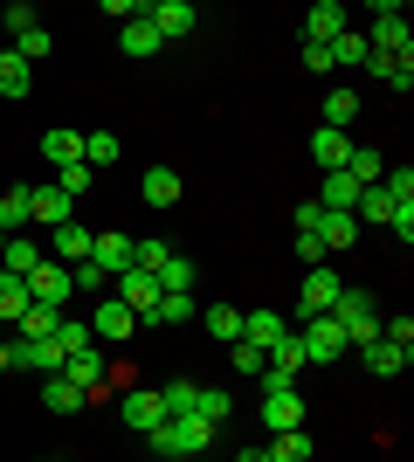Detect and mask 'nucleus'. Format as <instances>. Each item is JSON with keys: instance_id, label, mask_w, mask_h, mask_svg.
Returning <instances> with one entry per match:
<instances>
[{"instance_id": "nucleus-11", "label": "nucleus", "mask_w": 414, "mask_h": 462, "mask_svg": "<svg viewBox=\"0 0 414 462\" xmlns=\"http://www.w3.org/2000/svg\"><path fill=\"white\" fill-rule=\"evenodd\" d=\"M62 373H69V386H77L83 401L111 386V366H104V352H97V346H90V352H77V359H69V366H62Z\"/></svg>"}, {"instance_id": "nucleus-48", "label": "nucleus", "mask_w": 414, "mask_h": 462, "mask_svg": "<svg viewBox=\"0 0 414 462\" xmlns=\"http://www.w3.org/2000/svg\"><path fill=\"white\" fill-rule=\"evenodd\" d=\"M235 462H270V448H235Z\"/></svg>"}, {"instance_id": "nucleus-41", "label": "nucleus", "mask_w": 414, "mask_h": 462, "mask_svg": "<svg viewBox=\"0 0 414 462\" xmlns=\"http://www.w3.org/2000/svg\"><path fill=\"white\" fill-rule=\"evenodd\" d=\"M353 117H359V97L353 90H332V97H325V132H345Z\"/></svg>"}, {"instance_id": "nucleus-17", "label": "nucleus", "mask_w": 414, "mask_h": 462, "mask_svg": "<svg viewBox=\"0 0 414 462\" xmlns=\"http://www.w3.org/2000/svg\"><path fill=\"white\" fill-rule=\"evenodd\" d=\"M283 318H276V310H242V346H256V352H270L276 338H283Z\"/></svg>"}, {"instance_id": "nucleus-1", "label": "nucleus", "mask_w": 414, "mask_h": 462, "mask_svg": "<svg viewBox=\"0 0 414 462\" xmlns=\"http://www.w3.org/2000/svg\"><path fill=\"white\" fill-rule=\"evenodd\" d=\"M332 318H338V331H345V346H353V352H366L380 338V310H373L366 290H345V297L332 304Z\"/></svg>"}, {"instance_id": "nucleus-30", "label": "nucleus", "mask_w": 414, "mask_h": 462, "mask_svg": "<svg viewBox=\"0 0 414 462\" xmlns=\"http://www.w3.org/2000/svg\"><path fill=\"white\" fill-rule=\"evenodd\" d=\"M200 325H207V338L235 346V338H242V310L235 304H207V310H200Z\"/></svg>"}, {"instance_id": "nucleus-33", "label": "nucleus", "mask_w": 414, "mask_h": 462, "mask_svg": "<svg viewBox=\"0 0 414 462\" xmlns=\"http://www.w3.org/2000/svg\"><path fill=\"white\" fill-rule=\"evenodd\" d=\"M270 366L283 373V380H297V373L311 366V359H304V338H297V331H283V338L270 346Z\"/></svg>"}, {"instance_id": "nucleus-23", "label": "nucleus", "mask_w": 414, "mask_h": 462, "mask_svg": "<svg viewBox=\"0 0 414 462\" xmlns=\"http://www.w3.org/2000/svg\"><path fill=\"white\" fill-rule=\"evenodd\" d=\"M138 193H145L152 208H179V173H173V166H145V180H138Z\"/></svg>"}, {"instance_id": "nucleus-27", "label": "nucleus", "mask_w": 414, "mask_h": 462, "mask_svg": "<svg viewBox=\"0 0 414 462\" xmlns=\"http://www.w3.org/2000/svg\"><path fill=\"white\" fill-rule=\"evenodd\" d=\"M366 69H373V77L387 83L394 97H408V90H414V62H400V56H366Z\"/></svg>"}, {"instance_id": "nucleus-34", "label": "nucleus", "mask_w": 414, "mask_h": 462, "mask_svg": "<svg viewBox=\"0 0 414 462\" xmlns=\"http://www.w3.org/2000/svg\"><path fill=\"white\" fill-rule=\"evenodd\" d=\"M270 462H311V435H304V428H283V435H270Z\"/></svg>"}, {"instance_id": "nucleus-18", "label": "nucleus", "mask_w": 414, "mask_h": 462, "mask_svg": "<svg viewBox=\"0 0 414 462\" xmlns=\"http://www.w3.org/2000/svg\"><path fill=\"white\" fill-rule=\"evenodd\" d=\"M311 159L325 173H345V159H353V132H311Z\"/></svg>"}, {"instance_id": "nucleus-6", "label": "nucleus", "mask_w": 414, "mask_h": 462, "mask_svg": "<svg viewBox=\"0 0 414 462\" xmlns=\"http://www.w3.org/2000/svg\"><path fill=\"white\" fill-rule=\"evenodd\" d=\"M41 249H49V263H69V270H77V263H90V228H83V221H62V228L41 235Z\"/></svg>"}, {"instance_id": "nucleus-28", "label": "nucleus", "mask_w": 414, "mask_h": 462, "mask_svg": "<svg viewBox=\"0 0 414 462\" xmlns=\"http://www.w3.org/2000/svg\"><path fill=\"white\" fill-rule=\"evenodd\" d=\"M194 414L207 428H221L228 414H235V393H228V386H200V393H194Z\"/></svg>"}, {"instance_id": "nucleus-2", "label": "nucleus", "mask_w": 414, "mask_h": 462, "mask_svg": "<svg viewBox=\"0 0 414 462\" xmlns=\"http://www.w3.org/2000/svg\"><path fill=\"white\" fill-rule=\"evenodd\" d=\"M408 14H400L394 0H373V28H366V49H373V56H400L408 62Z\"/></svg>"}, {"instance_id": "nucleus-20", "label": "nucleus", "mask_w": 414, "mask_h": 462, "mask_svg": "<svg viewBox=\"0 0 414 462\" xmlns=\"http://www.w3.org/2000/svg\"><path fill=\"white\" fill-rule=\"evenodd\" d=\"M28 208H35V187H21V180H14V187L0 193V235H21V228H28Z\"/></svg>"}, {"instance_id": "nucleus-40", "label": "nucleus", "mask_w": 414, "mask_h": 462, "mask_svg": "<svg viewBox=\"0 0 414 462\" xmlns=\"http://www.w3.org/2000/svg\"><path fill=\"white\" fill-rule=\"evenodd\" d=\"M187 318H200V304H194V297H159L145 325H187Z\"/></svg>"}, {"instance_id": "nucleus-31", "label": "nucleus", "mask_w": 414, "mask_h": 462, "mask_svg": "<svg viewBox=\"0 0 414 462\" xmlns=\"http://www.w3.org/2000/svg\"><path fill=\"white\" fill-rule=\"evenodd\" d=\"M41 407H49V414H77L83 407V393L69 386V373H49V380H41Z\"/></svg>"}, {"instance_id": "nucleus-10", "label": "nucleus", "mask_w": 414, "mask_h": 462, "mask_svg": "<svg viewBox=\"0 0 414 462\" xmlns=\"http://www.w3.org/2000/svg\"><path fill=\"white\" fill-rule=\"evenodd\" d=\"M262 428H270V435H283V428H304V401H297V386H276V393H262Z\"/></svg>"}, {"instance_id": "nucleus-38", "label": "nucleus", "mask_w": 414, "mask_h": 462, "mask_svg": "<svg viewBox=\"0 0 414 462\" xmlns=\"http://www.w3.org/2000/svg\"><path fill=\"white\" fill-rule=\"evenodd\" d=\"M56 346H62V366H69V359H77V352H90L97 338H90V325H83V318H62V325H56Z\"/></svg>"}, {"instance_id": "nucleus-52", "label": "nucleus", "mask_w": 414, "mask_h": 462, "mask_svg": "<svg viewBox=\"0 0 414 462\" xmlns=\"http://www.w3.org/2000/svg\"><path fill=\"white\" fill-rule=\"evenodd\" d=\"M41 462H49V456H41Z\"/></svg>"}, {"instance_id": "nucleus-8", "label": "nucleus", "mask_w": 414, "mask_h": 462, "mask_svg": "<svg viewBox=\"0 0 414 462\" xmlns=\"http://www.w3.org/2000/svg\"><path fill=\"white\" fill-rule=\"evenodd\" d=\"M83 325H90V338H111V346H118V338H132V331H138V310H124L118 297H97V310H90Z\"/></svg>"}, {"instance_id": "nucleus-36", "label": "nucleus", "mask_w": 414, "mask_h": 462, "mask_svg": "<svg viewBox=\"0 0 414 462\" xmlns=\"http://www.w3.org/2000/svg\"><path fill=\"white\" fill-rule=\"evenodd\" d=\"M345 173H353L359 187H380V180H387V159H380L373 145H353V159H345Z\"/></svg>"}, {"instance_id": "nucleus-3", "label": "nucleus", "mask_w": 414, "mask_h": 462, "mask_svg": "<svg viewBox=\"0 0 414 462\" xmlns=\"http://www.w3.org/2000/svg\"><path fill=\"white\" fill-rule=\"evenodd\" d=\"M338 297H345V276H338L332 263H317V270L304 276V290H297V318H332Z\"/></svg>"}, {"instance_id": "nucleus-49", "label": "nucleus", "mask_w": 414, "mask_h": 462, "mask_svg": "<svg viewBox=\"0 0 414 462\" xmlns=\"http://www.w3.org/2000/svg\"><path fill=\"white\" fill-rule=\"evenodd\" d=\"M0 373H14V352H7V338H0Z\"/></svg>"}, {"instance_id": "nucleus-37", "label": "nucleus", "mask_w": 414, "mask_h": 462, "mask_svg": "<svg viewBox=\"0 0 414 462\" xmlns=\"http://www.w3.org/2000/svg\"><path fill=\"white\" fill-rule=\"evenodd\" d=\"M124 56H132V62L159 56V28H152V21H124Z\"/></svg>"}, {"instance_id": "nucleus-13", "label": "nucleus", "mask_w": 414, "mask_h": 462, "mask_svg": "<svg viewBox=\"0 0 414 462\" xmlns=\"http://www.w3.org/2000/svg\"><path fill=\"white\" fill-rule=\"evenodd\" d=\"M145 21H152V28H159V42H179V35H187V28H194V7H187V0H159V7H145Z\"/></svg>"}, {"instance_id": "nucleus-35", "label": "nucleus", "mask_w": 414, "mask_h": 462, "mask_svg": "<svg viewBox=\"0 0 414 462\" xmlns=\"http://www.w3.org/2000/svg\"><path fill=\"white\" fill-rule=\"evenodd\" d=\"M21 310H28V276H7V270H0V325L14 331Z\"/></svg>"}, {"instance_id": "nucleus-22", "label": "nucleus", "mask_w": 414, "mask_h": 462, "mask_svg": "<svg viewBox=\"0 0 414 462\" xmlns=\"http://www.w3.org/2000/svg\"><path fill=\"white\" fill-rule=\"evenodd\" d=\"M325 56H332V69H366V56H373V49H366V35H359V28H345V35L325 42Z\"/></svg>"}, {"instance_id": "nucleus-46", "label": "nucleus", "mask_w": 414, "mask_h": 462, "mask_svg": "<svg viewBox=\"0 0 414 462\" xmlns=\"http://www.w3.org/2000/svg\"><path fill=\"white\" fill-rule=\"evenodd\" d=\"M90 180H97L90 166H62V180H56V187L69 193V200H77V193H90Z\"/></svg>"}, {"instance_id": "nucleus-39", "label": "nucleus", "mask_w": 414, "mask_h": 462, "mask_svg": "<svg viewBox=\"0 0 414 462\" xmlns=\"http://www.w3.org/2000/svg\"><path fill=\"white\" fill-rule=\"evenodd\" d=\"M408 359L414 352H400V346H387V338H373V346H366V366L380 373V380H387V373H408Z\"/></svg>"}, {"instance_id": "nucleus-14", "label": "nucleus", "mask_w": 414, "mask_h": 462, "mask_svg": "<svg viewBox=\"0 0 414 462\" xmlns=\"http://www.w3.org/2000/svg\"><path fill=\"white\" fill-rule=\"evenodd\" d=\"M69 318V310H56V304H28L14 318V338H28V346H41V338H56V325Z\"/></svg>"}, {"instance_id": "nucleus-5", "label": "nucleus", "mask_w": 414, "mask_h": 462, "mask_svg": "<svg viewBox=\"0 0 414 462\" xmlns=\"http://www.w3.org/2000/svg\"><path fill=\"white\" fill-rule=\"evenodd\" d=\"M28 304H56V310H69V263H49V255H41L35 276H28Z\"/></svg>"}, {"instance_id": "nucleus-24", "label": "nucleus", "mask_w": 414, "mask_h": 462, "mask_svg": "<svg viewBox=\"0 0 414 462\" xmlns=\"http://www.w3.org/2000/svg\"><path fill=\"white\" fill-rule=\"evenodd\" d=\"M159 297H194V263H187L179 249L159 263Z\"/></svg>"}, {"instance_id": "nucleus-50", "label": "nucleus", "mask_w": 414, "mask_h": 462, "mask_svg": "<svg viewBox=\"0 0 414 462\" xmlns=\"http://www.w3.org/2000/svg\"><path fill=\"white\" fill-rule=\"evenodd\" d=\"M0 249H7V235H0Z\"/></svg>"}, {"instance_id": "nucleus-19", "label": "nucleus", "mask_w": 414, "mask_h": 462, "mask_svg": "<svg viewBox=\"0 0 414 462\" xmlns=\"http://www.w3.org/2000/svg\"><path fill=\"white\" fill-rule=\"evenodd\" d=\"M166 428H173V448H179V456H200V448L215 442V428L200 421V414H166Z\"/></svg>"}, {"instance_id": "nucleus-4", "label": "nucleus", "mask_w": 414, "mask_h": 462, "mask_svg": "<svg viewBox=\"0 0 414 462\" xmlns=\"http://www.w3.org/2000/svg\"><path fill=\"white\" fill-rule=\"evenodd\" d=\"M132 255H138V242L124 228H111V235H90V263H97L104 276H111V283H118L124 270H132Z\"/></svg>"}, {"instance_id": "nucleus-47", "label": "nucleus", "mask_w": 414, "mask_h": 462, "mask_svg": "<svg viewBox=\"0 0 414 462\" xmlns=\"http://www.w3.org/2000/svg\"><path fill=\"white\" fill-rule=\"evenodd\" d=\"M0 21H7V35H21V28H35V7H28V0H14Z\"/></svg>"}, {"instance_id": "nucleus-16", "label": "nucleus", "mask_w": 414, "mask_h": 462, "mask_svg": "<svg viewBox=\"0 0 414 462\" xmlns=\"http://www.w3.org/2000/svg\"><path fill=\"white\" fill-rule=\"evenodd\" d=\"M353 21H345V7L338 0H317L311 14H304V42H332V35H345Z\"/></svg>"}, {"instance_id": "nucleus-21", "label": "nucleus", "mask_w": 414, "mask_h": 462, "mask_svg": "<svg viewBox=\"0 0 414 462\" xmlns=\"http://www.w3.org/2000/svg\"><path fill=\"white\" fill-rule=\"evenodd\" d=\"M41 242H28V235H7V249H0V270L7 276H35V263H41Z\"/></svg>"}, {"instance_id": "nucleus-44", "label": "nucleus", "mask_w": 414, "mask_h": 462, "mask_svg": "<svg viewBox=\"0 0 414 462\" xmlns=\"http://www.w3.org/2000/svg\"><path fill=\"white\" fill-rule=\"evenodd\" d=\"M228 359H235V380H256V373L270 366V352H256V346H242V338H235V346H228Z\"/></svg>"}, {"instance_id": "nucleus-42", "label": "nucleus", "mask_w": 414, "mask_h": 462, "mask_svg": "<svg viewBox=\"0 0 414 462\" xmlns=\"http://www.w3.org/2000/svg\"><path fill=\"white\" fill-rule=\"evenodd\" d=\"M14 56L28 62V69H35V62L49 56V28H41V21H35V28H21V35H14Z\"/></svg>"}, {"instance_id": "nucleus-29", "label": "nucleus", "mask_w": 414, "mask_h": 462, "mask_svg": "<svg viewBox=\"0 0 414 462\" xmlns=\"http://www.w3.org/2000/svg\"><path fill=\"white\" fill-rule=\"evenodd\" d=\"M118 152H124L118 132H83V166H90V173H97V166H118Z\"/></svg>"}, {"instance_id": "nucleus-32", "label": "nucleus", "mask_w": 414, "mask_h": 462, "mask_svg": "<svg viewBox=\"0 0 414 462\" xmlns=\"http://www.w3.org/2000/svg\"><path fill=\"white\" fill-rule=\"evenodd\" d=\"M28 90H35V69L14 49H0V97H28Z\"/></svg>"}, {"instance_id": "nucleus-7", "label": "nucleus", "mask_w": 414, "mask_h": 462, "mask_svg": "<svg viewBox=\"0 0 414 462\" xmlns=\"http://www.w3.org/2000/svg\"><path fill=\"white\" fill-rule=\"evenodd\" d=\"M297 338H304V359H345V331H338V318H304V331H297Z\"/></svg>"}, {"instance_id": "nucleus-45", "label": "nucleus", "mask_w": 414, "mask_h": 462, "mask_svg": "<svg viewBox=\"0 0 414 462\" xmlns=\"http://www.w3.org/2000/svg\"><path fill=\"white\" fill-rule=\"evenodd\" d=\"M69 290H90V297H104V290H111V276H104L97 263H77V270H69Z\"/></svg>"}, {"instance_id": "nucleus-12", "label": "nucleus", "mask_w": 414, "mask_h": 462, "mask_svg": "<svg viewBox=\"0 0 414 462\" xmlns=\"http://www.w3.org/2000/svg\"><path fill=\"white\" fill-rule=\"evenodd\" d=\"M159 421H166V407H159V393H152V386H124V428L152 435Z\"/></svg>"}, {"instance_id": "nucleus-26", "label": "nucleus", "mask_w": 414, "mask_h": 462, "mask_svg": "<svg viewBox=\"0 0 414 462\" xmlns=\"http://www.w3.org/2000/svg\"><path fill=\"white\" fill-rule=\"evenodd\" d=\"M317 242H325V255H332V249H353V242H359V221H353V214H317Z\"/></svg>"}, {"instance_id": "nucleus-51", "label": "nucleus", "mask_w": 414, "mask_h": 462, "mask_svg": "<svg viewBox=\"0 0 414 462\" xmlns=\"http://www.w3.org/2000/svg\"><path fill=\"white\" fill-rule=\"evenodd\" d=\"M0 338H7V325H0Z\"/></svg>"}, {"instance_id": "nucleus-43", "label": "nucleus", "mask_w": 414, "mask_h": 462, "mask_svg": "<svg viewBox=\"0 0 414 462\" xmlns=\"http://www.w3.org/2000/svg\"><path fill=\"white\" fill-rule=\"evenodd\" d=\"M194 393H200L194 380H173V386H159V407L166 414H194Z\"/></svg>"}, {"instance_id": "nucleus-15", "label": "nucleus", "mask_w": 414, "mask_h": 462, "mask_svg": "<svg viewBox=\"0 0 414 462\" xmlns=\"http://www.w3.org/2000/svg\"><path fill=\"white\" fill-rule=\"evenodd\" d=\"M77 200H69V193L62 187H35V208H28V221H35V228H62V221H77Z\"/></svg>"}, {"instance_id": "nucleus-25", "label": "nucleus", "mask_w": 414, "mask_h": 462, "mask_svg": "<svg viewBox=\"0 0 414 462\" xmlns=\"http://www.w3.org/2000/svg\"><path fill=\"white\" fill-rule=\"evenodd\" d=\"M41 159L49 166H83V132H41Z\"/></svg>"}, {"instance_id": "nucleus-9", "label": "nucleus", "mask_w": 414, "mask_h": 462, "mask_svg": "<svg viewBox=\"0 0 414 462\" xmlns=\"http://www.w3.org/2000/svg\"><path fill=\"white\" fill-rule=\"evenodd\" d=\"M7 352H14V373H41V380H49V373H62V346H56V338L28 346V338H14V331H7Z\"/></svg>"}]
</instances>
